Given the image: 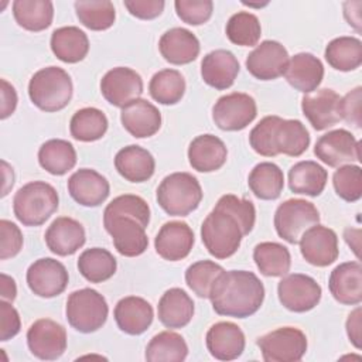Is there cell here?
<instances>
[{
    "mask_svg": "<svg viewBox=\"0 0 362 362\" xmlns=\"http://www.w3.org/2000/svg\"><path fill=\"white\" fill-rule=\"evenodd\" d=\"M327 170L313 160L298 161L288 170V187L294 194L318 197L327 184Z\"/></svg>",
    "mask_w": 362,
    "mask_h": 362,
    "instance_id": "836d02e7",
    "label": "cell"
},
{
    "mask_svg": "<svg viewBox=\"0 0 362 362\" xmlns=\"http://www.w3.org/2000/svg\"><path fill=\"white\" fill-rule=\"evenodd\" d=\"M298 243L301 256L313 266L325 267L338 259V236L327 226L314 225L303 233Z\"/></svg>",
    "mask_w": 362,
    "mask_h": 362,
    "instance_id": "e0dca14e",
    "label": "cell"
},
{
    "mask_svg": "<svg viewBox=\"0 0 362 362\" xmlns=\"http://www.w3.org/2000/svg\"><path fill=\"white\" fill-rule=\"evenodd\" d=\"M321 286L307 274H284L279 281L277 296L281 305L293 313H305L313 310L321 300Z\"/></svg>",
    "mask_w": 362,
    "mask_h": 362,
    "instance_id": "30bf717a",
    "label": "cell"
},
{
    "mask_svg": "<svg viewBox=\"0 0 362 362\" xmlns=\"http://www.w3.org/2000/svg\"><path fill=\"white\" fill-rule=\"evenodd\" d=\"M100 92L113 106L123 107L143 93V79L132 68L116 66L100 79Z\"/></svg>",
    "mask_w": 362,
    "mask_h": 362,
    "instance_id": "2e32d148",
    "label": "cell"
},
{
    "mask_svg": "<svg viewBox=\"0 0 362 362\" xmlns=\"http://www.w3.org/2000/svg\"><path fill=\"white\" fill-rule=\"evenodd\" d=\"M329 293L344 305H356L362 301V266L359 262L338 264L329 274Z\"/></svg>",
    "mask_w": 362,
    "mask_h": 362,
    "instance_id": "484cf974",
    "label": "cell"
},
{
    "mask_svg": "<svg viewBox=\"0 0 362 362\" xmlns=\"http://www.w3.org/2000/svg\"><path fill=\"white\" fill-rule=\"evenodd\" d=\"M68 192L82 206H98L110 192L109 181L92 168H79L68 178Z\"/></svg>",
    "mask_w": 362,
    "mask_h": 362,
    "instance_id": "ffe728a7",
    "label": "cell"
},
{
    "mask_svg": "<svg viewBox=\"0 0 362 362\" xmlns=\"http://www.w3.org/2000/svg\"><path fill=\"white\" fill-rule=\"evenodd\" d=\"M199 181L189 173H173L160 182L156 198L163 211L171 216H187L202 201Z\"/></svg>",
    "mask_w": 362,
    "mask_h": 362,
    "instance_id": "5b68a950",
    "label": "cell"
},
{
    "mask_svg": "<svg viewBox=\"0 0 362 362\" xmlns=\"http://www.w3.org/2000/svg\"><path fill=\"white\" fill-rule=\"evenodd\" d=\"M257 115L255 99L242 92L221 96L212 107V120L225 132H238L247 127Z\"/></svg>",
    "mask_w": 362,
    "mask_h": 362,
    "instance_id": "9c48e42d",
    "label": "cell"
},
{
    "mask_svg": "<svg viewBox=\"0 0 362 362\" xmlns=\"http://www.w3.org/2000/svg\"><path fill=\"white\" fill-rule=\"evenodd\" d=\"M76 17L82 25L93 31H103L113 25L116 20V10L109 0L75 1Z\"/></svg>",
    "mask_w": 362,
    "mask_h": 362,
    "instance_id": "ee69618b",
    "label": "cell"
},
{
    "mask_svg": "<svg viewBox=\"0 0 362 362\" xmlns=\"http://www.w3.org/2000/svg\"><path fill=\"white\" fill-rule=\"evenodd\" d=\"M157 313L164 327L170 329L182 328L188 325L194 317V301L182 288L173 287L161 296Z\"/></svg>",
    "mask_w": 362,
    "mask_h": 362,
    "instance_id": "1f68e13d",
    "label": "cell"
},
{
    "mask_svg": "<svg viewBox=\"0 0 362 362\" xmlns=\"http://www.w3.org/2000/svg\"><path fill=\"white\" fill-rule=\"evenodd\" d=\"M314 154L329 167H341L361 161V144L351 132L337 129L322 134L317 140Z\"/></svg>",
    "mask_w": 362,
    "mask_h": 362,
    "instance_id": "4fadbf2b",
    "label": "cell"
},
{
    "mask_svg": "<svg viewBox=\"0 0 362 362\" xmlns=\"http://www.w3.org/2000/svg\"><path fill=\"white\" fill-rule=\"evenodd\" d=\"M266 362H297L307 352V337L296 327H281L256 341Z\"/></svg>",
    "mask_w": 362,
    "mask_h": 362,
    "instance_id": "ba28073f",
    "label": "cell"
},
{
    "mask_svg": "<svg viewBox=\"0 0 362 362\" xmlns=\"http://www.w3.org/2000/svg\"><path fill=\"white\" fill-rule=\"evenodd\" d=\"M27 284L30 290L42 298L57 297L68 286V272L65 266L52 257H41L30 264L27 270Z\"/></svg>",
    "mask_w": 362,
    "mask_h": 362,
    "instance_id": "5bb4252c",
    "label": "cell"
},
{
    "mask_svg": "<svg viewBox=\"0 0 362 362\" xmlns=\"http://www.w3.org/2000/svg\"><path fill=\"white\" fill-rule=\"evenodd\" d=\"M188 355L185 339L174 331H161L147 344L144 358L148 362H182Z\"/></svg>",
    "mask_w": 362,
    "mask_h": 362,
    "instance_id": "f35d334b",
    "label": "cell"
},
{
    "mask_svg": "<svg viewBox=\"0 0 362 362\" xmlns=\"http://www.w3.org/2000/svg\"><path fill=\"white\" fill-rule=\"evenodd\" d=\"M74 85L69 74L59 66L37 71L28 83V96L40 110L58 112L72 99Z\"/></svg>",
    "mask_w": 362,
    "mask_h": 362,
    "instance_id": "7a4b0ae2",
    "label": "cell"
},
{
    "mask_svg": "<svg viewBox=\"0 0 362 362\" xmlns=\"http://www.w3.org/2000/svg\"><path fill=\"white\" fill-rule=\"evenodd\" d=\"M361 317H362V310L361 307H356L346 320V335L349 338V341L352 342V345L356 349H361Z\"/></svg>",
    "mask_w": 362,
    "mask_h": 362,
    "instance_id": "680465c9",
    "label": "cell"
},
{
    "mask_svg": "<svg viewBox=\"0 0 362 362\" xmlns=\"http://www.w3.org/2000/svg\"><path fill=\"white\" fill-rule=\"evenodd\" d=\"M113 315L120 331L129 335H140L151 325L154 311L147 300L137 296H127L117 301Z\"/></svg>",
    "mask_w": 362,
    "mask_h": 362,
    "instance_id": "d4e9b609",
    "label": "cell"
},
{
    "mask_svg": "<svg viewBox=\"0 0 362 362\" xmlns=\"http://www.w3.org/2000/svg\"><path fill=\"white\" fill-rule=\"evenodd\" d=\"M194 242V232L188 223L170 221L160 228L154 239V247L158 256L164 260L178 262L189 255Z\"/></svg>",
    "mask_w": 362,
    "mask_h": 362,
    "instance_id": "d6986e66",
    "label": "cell"
},
{
    "mask_svg": "<svg viewBox=\"0 0 362 362\" xmlns=\"http://www.w3.org/2000/svg\"><path fill=\"white\" fill-rule=\"evenodd\" d=\"M103 226L112 236L113 246L122 256L136 257L146 252L148 238L146 228L134 218L116 215L103 218Z\"/></svg>",
    "mask_w": 362,
    "mask_h": 362,
    "instance_id": "8fae6325",
    "label": "cell"
},
{
    "mask_svg": "<svg viewBox=\"0 0 362 362\" xmlns=\"http://www.w3.org/2000/svg\"><path fill=\"white\" fill-rule=\"evenodd\" d=\"M318 223L320 212L317 206L305 199H287L281 202L274 212V228L277 235L291 245L298 243L303 233Z\"/></svg>",
    "mask_w": 362,
    "mask_h": 362,
    "instance_id": "52a82bcc",
    "label": "cell"
},
{
    "mask_svg": "<svg viewBox=\"0 0 362 362\" xmlns=\"http://www.w3.org/2000/svg\"><path fill=\"white\" fill-rule=\"evenodd\" d=\"M117 269L115 256L103 247L83 250L78 259L79 273L90 283H103L113 277Z\"/></svg>",
    "mask_w": 362,
    "mask_h": 362,
    "instance_id": "ab89813d",
    "label": "cell"
},
{
    "mask_svg": "<svg viewBox=\"0 0 362 362\" xmlns=\"http://www.w3.org/2000/svg\"><path fill=\"white\" fill-rule=\"evenodd\" d=\"M361 102H362V88L361 86L354 88L339 100L341 119H344L346 123L352 124L355 129H361V126H362Z\"/></svg>",
    "mask_w": 362,
    "mask_h": 362,
    "instance_id": "db71d44e",
    "label": "cell"
},
{
    "mask_svg": "<svg viewBox=\"0 0 362 362\" xmlns=\"http://www.w3.org/2000/svg\"><path fill=\"white\" fill-rule=\"evenodd\" d=\"M208 298L216 314L246 318L262 307L264 286L253 272L223 270L214 281Z\"/></svg>",
    "mask_w": 362,
    "mask_h": 362,
    "instance_id": "6da1fadb",
    "label": "cell"
},
{
    "mask_svg": "<svg viewBox=\"0 0 362 362\" xmlns=\"http://www.w3.org/2000/svg\"><path fill=\"white\" fill-rule=\"evenodd\" d=\"M226 37L230 42L240 47H253L262 35L259 18L249 11H238L226 23Z\"/></svg>",
    "mask_w": 362,
    "mask_h": 362,
    "instance_id": "f6af8a7d",
    "label": "cell"
},
{
    "mask_svg": "<svg viewBox=\"0 0 362 362\" xmlns=\"http://www.w3.org/2000/svg\"><path fill=\"white\" fill-rule=\"evenodd\" d=\"M253 260L263 276L283 277L291 266V255L277 242H262L253 249Z\"/></svg>",
    "mask_w": 362,
    "mask_h": 362,
    "instance_id": "74e56055",
    "label": "cell"
},
{
    "mask_svg": "<svg viewBox=\"0 0 362 362\" xmlns=\"http://www.w3.org/2000/svg\"><path fill=\"white\" fill-rule=\"evenodd\" d=\"M158 49L167 62L173 65H185L197 59L201 45L195 34L189 30L174 27L161 35Z\"/></svg>",
    "mask_w": 362,
    "mask_h": 362,
    "instance_id": "4316f807",
    "label": "cell"
},
{
    "mask_svg": "<svg viewBox=\"0 0 362 362\" xmlns=\"http://www.w3.org/2000/svg\"><path fill=\"white\" fill-rule=\"evenodd\" d=\"M21 320L11 303L0 301V341L6 342L20 332Z\"/></svg>",
    "mask_w": 362,
    "mask_h": 362,
    "instance_id": "11a10c76",
    "label": "cell"
},
{
    "mask_svg": "<svg viewBox=\"0 0 362 362\" xmlns=\"http://www.w3.org/2000/svg\"><path fill=\"white\" fill-rule=\"evenodd\" d=\"M107 117L96 107H83L74 113L69 122V132L75 140L95 141L107 132Z\"/></svg>",
    "mask_w": 362,
    "mask_h": 362,
    "instance_id": "b9f144b4",
    "label": "cell"
},
{
    "mask_svg": "<svg viewBox=\"0 0 362 362\" xmlns=\"http://www.w3.org/2000/svg\"><path fill=\"white\" fill-rule=\"evenodd\" d=\"M339 100L341 96L334 89L322 88L303 96L301 110L315 130H325L341 120Z\"/></svg>",
    "mask_w": 362,
    "mask_h": 362,
    "instance_id": "ac0fdd59",
    "label": "cell"
},
{
    "mask_svg": "<svg viewBox=\"0 0 362 362\" xmlns=\"http://www.w3.org/2000/svg\"><path fill=\"white\" fill-rule=\"evenodd\" d=\"M17 106V92L11 83L6 79H1V115L0 117L4 120L11 116Z\"/></svg>",
    "mask_w": 362,
    "mask_h": 362,
    "instance_id": "6f0895ef",
    "label": "cell"
},
{
    "mask_svg": "<svg viewBox=\"0 0 362 362\" xmlns=\"http://www.w3.org/2000/svg\"><path fill=\"white\" fill-rule=\"evenodd\" d=\"M57 189L45 181L23 185L13 198V212L24 226H40L58 209Z\"/></svg>",
    "mask_w": 362,
    "mask_h": 362,
    "instance_id": "277c9868",
    "label": "cell"
},
{
    "mask_svg": "<svg viewBox=\"0 0 362 362\" xmlns=\"http://www.w3.org/2000/svg\"><path fill=\"white\" fill-rule=\"evenodd\" d=\"M228 158L225 143L214 134L197 136L188 147V161L199 173H212L219 170Z\"/></svg>",
    "mask_w": 362,
    "mask_h": 362,
    "instance_id": "f1b7e54d",
    "label": "cell"
},
{
    "mask_svg": "<svg viewBox=\"0 0 362 362\" xmlns=\"http://www.w3.org/2000/svg\"><path fill=\"white\" fill-rule=\"evenodd\" d=\"M239 68V61L230 51L214 49L202 58L201 76L211 88L225 90L235 83Z\"/></svg>",
    "mask_w": 362,
    "mask_h": 362,
    "instance_id": "603a6c76",
    "label": "cell"
},
{
    "mask_svg": "<svg viewBox=\"0 0 362 362\" xmlns=\"http://www.w3.org/2000/svg\"><path fill=\"white\" fill-rule=\"evenodd\" d=\"M325 59L337 71H355L362 64V42L355 37H338L325 47Z\"/></svg>",
    "mask_w": 362,
    "mask_h": 362,
    "instance_id": "60d3db41",
    "label": "cell"
},
{
    "mask_svg": "<svg viewBox=\"0 0 362 362\" xmlns=\"http://www.w3.org/2000/svg\"><path fill=\"white\" fill-rule=\"evenodd\" d=\"M0 279H1V290H0L1 291V300L13 303L16 300V296H17V286H16L14 279L7 276L6 273H1Z\"/></svg>",
    "mask_w": 362,
    "mask_h": 362,
    "instance_id": "91938a15",
    "label": "cell"
},
{
    "mask_svg": "<svg viewBox=\"0 0 362 362\" xmlns=\"http://www.w3.org/2000/svg\"><path fill=\"white\" fill-rule=\"evenodd\" d=\"M288 52L274 40L262 41L246 58V69L260 81H273L284 75L288 65Z\"/></svg>",
    "mask_w": 362,
    "mask_h": 362,
    "instance_id": "9a60e30c",
    "label": "cell"
},
{
    "mask_svg": "<svg viewBox=\"0 0 362 362\" xmlns=\"http://www.w3.org/2000/svg\"><path fill=\"white\" fill-rule=\"evenodd\" d=\"M272 144L276 156L286 154L298 157L307 151L310 146V133L300 120L277 116L273 127Z\"/></svg>",
    "mask_w": 362,
    "mask_h": 362,
    "instance_id": "f546056e",
    "label": "cell"
},
{
    "mask_svg": "<svg viewBox=\"0 0 362 362\" xmlns=\"http://www.w3.org/2000/svg\"><path fill=\"white\" fill-rule=\"evenodd\" d=\"M1 165H3V180H4L1 197H6V195L8 194V189L13 187V182H14V173H13V168H11L4 160L1 161Z\"/></svg>",
    "mask_w": 362,
    "mask_h": 362,
    "instance_id": "be15d7a7",
    "label": "cell"
},
{
    "mask_svg": "<svg viewBox=\"0 0 362 362\" xmlns=\"http://www.w3.org/2000/svg\"><path fill=\"white\" fill-rule=\"evenodd\" d=\"M40 165L52 175H64L76 164V151L72 143L62 139H51L38 150Z\"/></svg>",
    "mask_w": 362,
    "mask_h": 362,
    "instance_id": "e575fe53",
    "label": "cell"
},
{
    "mask_svg": "<svg viewBox=\"0 0 362 362\" xmlns=\"http://www.w3.org/2000/svg\"><path fill=\"white\" fill-rule=\"evenodd\" d=\"M163 0H126L124 7L127 11L140 20H153L164 10Z\"/></svg>",
    "mask_w": 362,
    "mask_h": 362,
    "instance_id": "9f6ffc18",
    "label": "cell"
},
{
    "mask_svg": "<svg viewBox=\"0 0 362 362\" xmlns=\"http://www.w3.org/2000/svg\"><path fill=\"white\" fill-rule=\"evenodd\" d=\"M115 167L124 180L130 182H144L153 177L156 161L148 150L137 144H130L116 153Z\"/></svg>",
    "mask_w": 362,
    "mask_h": 362,
    "instance_id": "4dcf8cb0",
    "label": "cell"
},
{
    "mask_svg": "<svg viewBox=\"0 0 362 362\" xmlns=\"http://www.w3.org/2000/svg\"><path fill=\"white\" fill-rule=\"evenodd\" d=\"M205 344L215 359L233 361L243 354L246 341L240 327L230 321H221L208 329Z\"/></svg>",
    "mask_w": 362,
    "mask_h": 362,
    "instance_id": "44dd1931",
    "label": "cell"
},
{
    "mask_svg": "<svg viewBox=\"0 0 362 362\" xmlns=\"http://www.w3.org/2000/svg\"><path fill=\"white\" fill-rule=\"evenodd\" d=\"M276 119H277L276 115L263 117L249 133L250 147L263 157H276V153L272 144L273 127H274Z\"/></svg>",
    "mask_w": 362,
    "mask_h": 362,
    "instance_id": "816d5d0a",
    "label": "cell"
},
{
    "mask_svg": "<svg viewBox=\"0 0 362 362\" xmlns=\"http://www.w3.org/2000/svg\"><path fill=\"white\" fill-rule=\"evenodd\" d=\"M332 185L339 198L346 202H356L362 197L361 167L355 164L338 167L332 175Z\"/></svg>",
    "mask_w": 362,
    "mask_h": 362,
    "instance_id": "c3c4849f",
    "label": "cell"
},
{
    "mask_svg": "<svg viewBox=\"0 0 362 362\" xmlns=\"http://www.w3.org/2000/svg\"><path fill=\"white\" fill-rule=\"evenodd\" d=\"M0 259L7 260L20 253L23 247V233L20 228L11 221H0Z\"/></svg>",
    "mask_w": 362,
    "mask_h": 362,
    "instance_id": "f5cc1de1",
    "label": "cell"
},
{
    "mask_svg": "<svg viewBox=\"0 0 362 362\" xmlns=\"http://www.w3.org/2000/svg\"><path fill=\"white\" fill-rule=\"evenodd\" d=\"M13 16L20 27L38 33L51 25L54 4L49 0H14Z\"/></svg>",
    "mask_w": 362,
    "mask_h": 362,
    "instance_id": "8d00e7d4",
    "label": "cell"
},
{
    "mask_svg": "<svg viewBox=\"0 0 362 362\" xmlns=\"http://www.w3.org/2000/svg\"><path fill=\"white\" fill-rule=\"evenodd\" d=\"M225 269L212 260H199L185 270L187 286L201 298H208L212 284Z\"/></svg>",
    "mask_w": 362,
    "mask_h": 362,
    "instance_id": "bcb514c9",
    "label": "cell"
},
{
    "mask_svg": "<svg viewBox=\"0 0 362 362\" xmlns=\"http://www.w3.org/2000/svg\"><path fill=\"white\" fill-rule=\"evenodd\" d=\"M185 79L180 71L165 68L156 72L148 83L151 98L161 105H175L185 93Z\"/></svg>",
    "mask_w": 362,
    "mask_h": 362,
    "instance_id": "7bdbcfd3",
    "label": "cell"
},
{
    "mask_svg": "<svg viewBox=\"0 0 362 362\" xmlns=\"http://www.w3.org/2000/svg\"><path fill=\"white\" fill-rule=\"evenodd\" d=\"M120 122L133 137H151L161 127V113L151 102L139 98L122 107Z\"/></svg>",
    "mask_w": 362,
    "mask_h": 362,
    "instance_id": "7402d4cb",
    "label": "cell"
},
{
    "mask_svg": "<svg viewBox=\"0 0 362 362\" xmlns=\"http://www.w3.org/2000/svg\"><path fill=\"white\" fill-rule=\"evenodd\" d=\"M247 184L255 197L264 201H273L283 192L284 174L274 163L263 161L252 168L247 177Z\"/></svg>",
    "mask_w": 362,
    "mask_h": 362,
    "instance_id": "d590c367",
    "label": "cell"
},
{
    "mask_svg": "<svg viewBox=\"0 0 362 362\" xmlns=\"http://www.w3.org/2000/svg\"><path fill=\"white\" fill-rule=\"evenodd\" d=\"M51 49L59 61L76 64L88 55L89 40L88 35L75 25L59 27L51 34Z\"/></svg>",
    "mask_w": 362,
    "mask_h": 362,
    "instance_id": "d6a6232c",
    "label": "cell"
},
{
    "mask_svg": "<svg viewBox=\"0 0 362 362\" xmlns=\"http://www.w3.org/2000/svg\"><path fill=\"white\" fill-rule=\"evenodd\" d=\"M354 3L355 1H345L344 3V10L349 11V13L352 11V14H344V16H345L349 25L355 27L356 31H361V11H359V8L362 7V4H359L356 7V10H354Z\"/></svg>",
    "mask_w": 362,
    "mask_h": 362,
    "instance_id": "94428289",
    "label": "cell"
},
{
    "mask_svg": "<svg viewBox=\"0 0 362 362\" xmlns=\"http://www.w3.org/2000/svg\"><path fill=\"white\" fill-rule=\"evenodd\" d=\"M124 215L137 219L144 228L150 223V206L139 195L123 194L113 198L103 211V218Z\"/></svg>",
    "mask_w": 362,
    "mask_h": 362,
    "instance_id": "7dc6e473",
    "label": "cell"
},
{
    "mask_svg": "<svg viewBox=\"0 0 362 362\" xmlns=\"http://www.w3.org/2000/svg\"><path fill=\"white\" fill-rule=\"evenodd\" d=\"M45 243L48 249L58 256L74 255L85 245L86 235L83 226L74 218L59 216L45 230Z\"/></svg>",
    "mask_w": 362,
    "mask_h": 362,
    "instance_id": "cb8c5ba5",
    "label": "cell"
},
{
    "mask_svg": "<svg viewBox=\"0 0 362 362\" xmlns=\"http://www.w3.org/2000/svg\"><path fill=\"white\" fill-rule=\"evenodd\" d=\"M286 81L303 93L314 92L324 78L322 62L310 52H298L288 59L284 72Z\"/></svg>",
    "mask_w": 362,
    "mask_h": 362,
    "instance_id": "83f0119b",
    "label": "cell"
},
{
    "mask_svg": "<svg viewBox=\"0 0 362 362\" xmlns=\"http://www.w3.org/2000/svg\"><path fill=\"white\" fill-rule=\"evenodd\" d=\"M344 238L345 242L348 243V246L354 250L355 256L359 257V245H361V230L359 229H354V228H346L344 232Z\"/></svg>",
    "mask_w": 362,
    "mask_h": 362,
    "instance_id": "6125c7cd",
    "label": "cell"
},
{
    "mask_svg": "<svg viewBox=\"0 0 362 362\" xmlns=\"http://www.w3.org/2000/svg\"><path fill=\"white\" fill-rule=\"evenodd\" d=\"M174 7L177 16L189 25L206 23L214 11V3L211 0H175Z\"/></svg>",
    "mask_w": 362,
    "mask_h": 362,
    "instance_id": "f907efd6",
    "label": "cell"
},
{
    "mask_svg": "<svg viewBox=\"0 0 362 362\" xmlns=\"http://www.w3.org/2000/svg\"><path fill=\"white\" fill-rule=\"evenodd\" d=\"M27 345L35 358L55 361L66 349V331L54 320H37L27 331Z\"/></svg>",
    "mask_w": 362,
    "mask_h": 362,
    "instance_id": "7c38bea8",
    "label": "cell"
},
{
    "mask_svg": "<svg viewBox=\"0 0 362 362\" xmlns=\"http://www.w3.org/2000/svg\"><path fill=\"white\" fill-rule=\"evenodd\" d=\"M243 236L238 219L219 206H215L201 225L202 243L215 259H228L235 255Z\"/></svg>",
    "mask_w": 362,
    "mask_h": 362,
    "instance_id": "3957f363",
    "label": "cell"
},
{
    "mask_svg": "<svg viewBox=\"0 0 362 362\" xmlns=\"http://www.w3.org/2000/svg\"><path fill=\"white\" fill-rule=\"evenodd\" d=\"M215 206H219L233 215L240 223L245 235H249L252 232L256 221V209L252 201L239 198L233 194H225L218 199Z\"/></svg>",
    "mask_w": 362,
    "mask_h": 362,
    "instance_id": "681fc988",
    "label": "cell"
},
{
    "mask_svg": "<svg viewBox=\"0 0 362 362\" xmlns=\"http://www.w3.org/2000/svg\"><path fill=\"white\" fill-rule=\"evenodd\" d=\"M65 314L72 328L83 334H90L105 325L109 307L106 298L99 291L86 287L69 294Z\"/></svg>",
    "mask_w": 362,
    "mask_h": 362,
    "instance_id": "8992f818",
    "label": "cell"
}]
</instances>
